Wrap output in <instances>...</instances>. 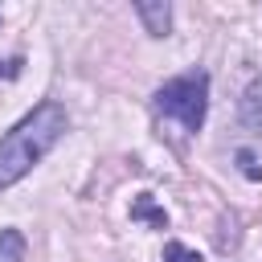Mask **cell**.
I'll return each mask as SVG.
<instances>
[{
  "label": "cell",
  "mask_w": 262,
  "mask_h": 262,
  "mask_svg": "<svg viewBox=\"0 0 262 262\" xmlns=\"http://www.w3.org/2000/svg\"><path fill=\"white\" fill-rule=\"evenodd\" d=\"M237 111H242V123H246V127H262V78H254V82L246 86Z\"/></svg>",
  "instance_id": "obj_5"
},
{
  "label": "cell",
  "mask_w": 262,
  "mask_h": 262,
  "mask_svg": "<svg viewBox=\"0 0 262 262\" xmlns=\"http://www.w3.org/2000/svg\"><path fill=\"white\" fill-rule=\"evenodd\" d=\"M151 106H156V115L176 119L188 135H196L201 123H205V111H209V74L205 70H188L180 78H168L156 90Z\"/></svg>",
  "instance_id": "obj_2"
},
{
  "label": "cell",
  "mask_w": 262,
  "mask_h": 262,
  "mask_svg": "<svg viewBox=\"0 0 262 262\" xmlns=\"http://www.w3.org/2000/svg\"><path fill=\"white\" fill-rule=\"evenodd\" d=\"M0 262H25V233L20 229H0Z\"/></svg>",
  "instance_id": "obj_6"
},
{
  "label": "cell",
  "mask_w": 262,
  "mask_h": 262,
  "mask_svg": "<svg viewBox=\"0 0 262 262\" xmlns=\"http://www.w3.org/2000/svg\"><path fill=\"white\" fill-rule=\"evenodd\" d=\"M131 221H147V225H156V229H168V213L156 205L151 192H139V196L131 201Z\"/></svg>",
  "instance_id": "obj_4"
},
{
  "label": "cell",
  "mask_w": 262,
  "mask_h": 262,
  "mask_svg": "<svg viewBox=\"0 0 262 262\" xmlns=\"http://www.w3.org/2000/svg\"><path fill=\"white\" fill-rule=\"evenodd\" d=\"M164 262H205L192 246H184V242H168L164 246Z\"/></svg>",
  "instance_id": "obj_7"
},
{
  "label": "cell",
  "mask_w": 262,
  "mask_h": 262,
  "mask_svg": "<svg viewBox=\"0 0 262 262\" xmlns=\"http://www.w3.org/2000/svg\"><path fill=\"white\" fill-rule=\"evenodd\" d=\"M135 16L143 20V29L151 37H168L172 33V4L168 0H135Z\"/></svg>",
  "instance_id": "obj_3"
},
{
  "label": "cell",
  "mask_w": 262,
  "mask_h": 262,
  "mask_svg": "<svg viewBox=\"0 0 262 262\" xmlns=\"http://www.w3.org/2000/svg\"><path fill=\"white\" fill-rule=\"evenodd\" d=\"M237 164H242L246 180H262V168H258V160H254V151H250V147H242V151H237Z\"/></svg>",
  "instance_id": "obj_8"
},
{
  "label": "cell",
  "mask_w": 262,
  "mask_h": 262,
  "mask_svg": "<svg viewBox=\"0 0 262 262\" xmlns=\"http://www.w3.org/2000/svg\"><path fill=\"white\" fill-rule=\"evenodd\" d=\"M66 123L70 119L61 102H41L0 139V192L12 188L20 176L33 172V164L49 156V147L66 135Z\"/></svg>",
  "instance_id": "obj_1"
}]
</instances>
